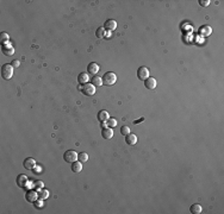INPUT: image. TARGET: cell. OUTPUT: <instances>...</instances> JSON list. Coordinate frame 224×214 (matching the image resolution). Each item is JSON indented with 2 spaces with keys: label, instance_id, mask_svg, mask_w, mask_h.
Wrapping results in <instances>:
<instances>
[{
  "label": "cell",
  "instance_id": "52a82bcc",
  "mask_svg": "<svg viewBox=\"0 0 224 214\" xmlns=\"http://www.w3.org/2000/svg\"><path fill=\"white\" fill-rule=\"evenodd\" d=\"M25 199L29 202H36V200L38 199V193L36 190H27L26 194H25Z\"/></svg>",
  "mask_w": 224,
  "mask_h": 214
},
{
  "label": "cell",
  "instance_id": "ac0fdd59",
  "mask_svg": "<svg viewBox=\"0 0 224 214\" xmlns=\"http://www.w3.org/2000/svg\"><path fill=\"white\" fill-rule=\"evenodd\" d=\"M91 83L94 86V87H100L101 85H103V79L99 77V76H93L92 79H91Z\"/></svg>",
  "mask_w": 224,
  "mask_h": 214
},
{
  "label": "cell",
  "instance_id": "f546056e",
  "mask_svg": "<svg viewBox=\"0 0 224 214\" xmlns=\"http://www.w3.org/2000/svg\"><path fill=\"white\" fill-rule=\"evenodd\" d=\"M144 120V118H141V119H138V120H136L135 121V124H137V123H141V121H143Z\"/></svg>",
  "mask_w": 224,
  "mask_h": 214
},
{
  "label": "cell",
  "instance_id": "277c9868",
  "mask_svg": "<svg viewBox=\"0 0 224 214\" xmlns=\"http://www.w3.org/2000/svg\"><path fill=\"white\" fill-rule=\"evenodd\" d=\"M63 160L67 162V163H74L75 161L78 160V153L74 150H67L63 155Z\"/></svg>",
  "mask_w": 224,
  "mask_h": 214
},
{
  "label": "cell",
  "instance_id": "5b68a950",
  "mask_svg": "<svg viewBox=\"0 0 224 214\" xmlns=\"http://www.w3.org/2000/svg\"><path fill=\"white\" fill-rule=\"evenodd\" d=\"M150 75L149 73V69L147 68V67H139L138 69H137V77L139 79V80H146V79H148Z\"/></svg>",
  "mask_w": 224,
  "mask_h": 214
},
{
  "label": "cell",
  "instance_id": "6da1fadb",
  "mask_svg": "<svg viewBox=\"0 0 224 214\" xmlns=\"http://www.w3.org/2000/svg\"><path fill=\"white\" fill-rule=\"evenodd\" d=\"M103 83L105 85V86H112V85H114L116 83V81H117V75L114 74V73H112V72H107V73H105L104 75H103Z\"/></svg>",
  "mask_w": 224,
  "mask_h": 214
},
{
  "label": "cell",
  "instance_id": "7a4b0ae2",
  "mask_svg": "<svg viewBox=\"0 0 224 214\" xmlns=\"http://www.w3.org/2000/svg\"><path fill=\"white\" fill-rule=\"evenodd\" d=\"M13 69L14 68L12 67V64H9V63L4 64L1 67V76H2V79L4 80H10L13 76Z\"/></svg>",
  "mask_w": 224,
  "mask_h": 214
},
{
  "label": "cell",
  "instance_id": "30bf717a",
  "mask_svg": "<svg viewBox=\"0 0 224 214\" xmlns=\"http://www.w3.org/2000/svg\"><path fill=\"white\" fill-rule=\"evenodd\" d=\"M156 85H157V82H156V80L154 79V77H148V79H146L144 80V87L147 89H154L156 87Z\"/></svg>",
  "mask_w": 224,
  "mask_h": 214
},
{
  "label": "cell",
  "instance_id": "8992f818",
  "mask_svg": "<svg viewBox=\"0 0 224 214\" xmlns=\"http://www.w3.org/2000/svg\"><path fill=\"white\" fill-rule=\"evenodd\" d=\"M105 31H114L117 29V22L114 19H107L105 23H104V26Z\"/></svg>",
  "mask_w": 224,
  "mask_h": 214
},
{
  "label": "cell",
  "instance_id": "4316f807",
  "mask_svg": "<svg viewBox=\"0 0 224 214\" xmlns=\"http://www.w3.org/2000/svg\"><path fill=\"white\" fill-rule=\"evenodd\" d=\"M199 5L203 7H208L210 5V1L209 0H199Z\"/></svg>",
  "mask_w": 224,
  "mask_h": 214
},
{
  "label": "cell",
  "instance_id": "603a6c76",
  "mask_svg": "<svg viewBox=\"0 0 224 214\" xmlns=\"http://www.w3.org/2000/svg\"><path fill=\"white\" fill-rule=\"evenodd\" d=\"M49 196V191L45 189H42V190H39L38 191V199H41V200H45Z\"/></svg>",
  "mask_w": 224,
  "mask_h": 214
},
{
  "label": "cell",
  "instance_id": "9c48e42d",
  "mask_svg": "<svg viewBox=\"0 0 224 214\" xmlns=\"http://www.w3.org/2000/svg\"><path fill=\"white\" fill-rule=\"evenodd\" d=\"M23 165H24L25 169H27V170H32V169L36 167V161H35L34 158H31V157H27V158H25L24 160Z\"/></svg>",
  "mask_w": 224,
  "mask_h": 214
},
{
  "label": "cell",
  "instance_id": "d4e9b609",
  "mask_svg": "<svg viewBox=\"0 0 224 214\" xmlns=\"http://www.w3.org/2000/svg\"><path fill=\"white\" fill-rule=\"evenodd\" d=\"M105 123H106V127H110V128H113V127L117 126V120L116 119H112V118H109Z\"/></svg>",
  "mask_w": 224,
  "mask_h": 214
},
{
  "label": "cell",
  "instance_id": "44dd1931",
  "mask_svg": "<svg viewBox=\"0 0 224 214\" xmlns=\"http://www.w3.org/2000/svg\"><path fill=\"white\" fill-rule=\"evenodd\" d=\"M96 36H97L98 38H100V39L106 36V31H105V29H104L103 26H100V27L97 29V31H96Z\"/></svg>",
  "mask_w": 224,
  "mask_h": 214
},
{
  "label": "cell",
  "instance_id": "2e32d148",
  "mask_svg": "<svg viewBox=\"0 0 224 214\" xmlns=\"http://www.w3.org/2000/svg\"><path fill=\"white\" fill-rule=\"evenodd\" d=\"M70 168H72V171H73V173L79 174V173H81V170H82V163L79 162V161H78V162L75 161L74 163H72V167H70Z\"/></svg>",
  "mask_w": 224,
  "mask_h": 214
},
{
  "label": "cell",
  "instance_id": "ffe728a7",
  "mask_svg": "<svg viewBox=\"0 0 224 214\" xmlns=\"http://www.w3.org/2000/svg\"><path fill=\"white\" fill-rule=\"evenodd\" d=\"M199 31L203 36H208V35H210V33L212 32V29L210 27V26L204 25V26H201V27H200Z\"/></svg>",
  "mask_w": 224,
  "mask_h": 214
},
{
  "label": "cell",
  "instance_id": "ba28073f",
  "mask_svg": "<svg viewBox=\"0 0 224 214\" xmlns=\"http://www.w3.org/2000/svg\"><path fill=\"white\" fill-rule=\"evenodd\" d=\"M99 69H100L99 64H98V63H96V62H91L87 65V73L88 74H91V75H93V76L99 72Z\"/></svg>",
  "mask_w": 224,
  "mask_h": 214
},
{
  "label": "cell",
  "instance_id": "5bb4252c",
  "mask_svg": "<svg viewBox=\"0 0 224 214\" xmlns=\"http://www.w3.org/2000/svg\"><path fill=\"white\" fill-rule=\"evenodd\" d=\"M1 49H2V54L6 55V56H12L13 54H14V49H13L9 43H7V44H4Z\"/></svg>",
  "mask_w": 224,
  "mask_h": 214
},
{
  "label": "cell",
  "instance_id": "9a60e30c",
  "mask_svg": "<svg viewBox=\"0 0 224 214\" xmlns=\"http://www.w3.org/2000/svg\"><path fill=\"white\" fill-rule=\"evenodd\" d=\"M98 120H99L100 123H104V121H106L107 119H109V117H110V114H109V112L107 111H105V110H101V111H99L98 112Z\"/></svg>",
  "mask_w": 224,
  "mask_h": 214
},
{
  "label": "cell",
  "instance_id": "d6986e66",
  "mask_svg": "<svg viewBox=\"0 0 224 214\" xmlns=\"http://www.w3.org/2000/svg\"><path fill=\"white\" fill-rule=\"evenodd\" d=\"M190 212L192 214H199L201 213V206L198 203H193L191 207H190Z\"/></svg>",
  "mask_w": 224,
  "mask_h": 214
},
{
  "label": "cell",
  "instance_id": "7c38bea8",
  "mask_svg": "<svg viewBox=\"0 0 224 214\" xmlns=\"http://www.w3.org/2000/svg\"><path fill=\"white\" fill-rule=\"evenodd\" d=\"M101 136L105 139H111L113 137V131L110 127H103L101 128Z\"/></svg>",
  "mask_w": 224,
  "mask_h": 214
},
{
  "label": "cell",
  "instance_id": "83f0119b",
  "mask_svg": "<svg viewBox=\"0 0 224 214\" xmlns=\"http://www.w3.org/2000/svg\"><path fill=\"white\" fill-rule=\"evenodd\" d=\"M34 183H35V187L37 189L43 188V182H42V181H36V182H34Z\"/></svg>",
  "mask_w": 224,
  "mask_h": 214
},
{
  "label": "cell",
  "instance_id": "f1b7e54d",
  "mask_svg": "<svg viewBox=\"0 0 224 214\" xmlns=\"http://www.w3.org/2000/svg\"><path fill=\"white\" fill-rule=\"evenodd\" d=\"M11 64H12V67H13V68H18L20 63H19V61H18V60H13V61H12V63H11Z\"/></svg>",
  "mask_w": 224,
  "mask_h": 214
},
{
  "label": "cell",
  "instance_id": "cb8c5ba5",
  "mask_svg": "<svg viewBox=\"0 0 224 214\" xmlns=\"http://www.w3.org/2000/svg\"><path fill=\"white\" fill-rule=\"evenodd\" d=\"M9 39H10V37H9V35L7 33H5V32H1L0 33V43L4 45V44H7L9 43Z\"/></svg>",
  "mask_w": 224,
  "mask_h": 214
},
{
  "label": "cell",
  "instance_id": "4fadbf2b",
  "mask_svg": "<svg viewBox=\"0 0 224 214\" xmlns=\"http://www.w3.org/2000/svg\"><path fill=\"white\" fill-rule=\"evenodd\" d=\"M125 143L128 145H135L137 143V136L134 133H129L128 136H125Z\"/></svg>",
  "mask_w": 224,
  "mask_h": 214
},
{
  "label": "cell",
  "instance_id": "484cf974",
  "mask_svg": "<svg viewBox=\"0 0 224 214\" xmlns=\"http://www.w3.org/2000/svg\"><path fill=\"white\" fill-rule=\"evenodd\" d=\"M121 133H122L123 136H128V135L130 133V127H129V126H122Z\"/></svg>",
  "mask_w": 224,
  "mask_h": 214
},
{
  "label": "cell",
  "instance_id": "3957f363",
  "mask_svg": "<svg viewBox=\"0 0 224 214\" xmlns=\"http://www.w3.org/2000/svg\"><path fill=\"white\" fill-rule=\"evenodd\" d=\"M80 90L84 93V95L86 96H93L96 93V87L92 83H85L80 87Z\"/></svg>",
  "mask_w": 224,
  "mask_h": 214
},
{
  "label": "cell",
  "instance_id": "8fae6325",
  "mask_svg": "<svg viewBox=\"0 0 224 214\" xmlns=\"http://www.w3.org/2000/svg\"><path fill=\"white\" fill-rule=\"evenodd\" d=\"M16 182H17V186H18V187L24 188V187H26V183H27V177H26V175L20 174V175H18V176H17Z\"/></svg>",
  "mask_w": 224,
  "mask_h": 214
},
{
  "label": "cell",
  "instance_id": "e0dca14e",
  "mask_svg": "<svg viewBox=\"0 0 224 214\" xmlns=\"http://www.w3.org/2000/svg\"><path fill=\"white\" fill-rule=\"evenodd\" d=\"M88 80H89V77H88L87 73H80L79 76H78V82H79L80 85H85V83H87Z\"/></svg>",
  "mask_w": 224,
  "mask_h": 214
},
{
  "label": "cell",
  "instance_id": "7402d4cb",
  "mask_svg": "<svg viewBox=\"0 0 224 214\" xmlns=\"http://www.w3.org/2000/svg\"><path fill=\"white\" fill-rule=\"evenodd\" d=\"M78 161L81 162V163H85L88 161V155L86 152H81V153H78Z\"/></svg>",
  "mask_w": 224,
  "mask_h": 214
}]
</instances>
